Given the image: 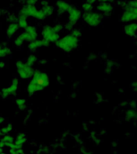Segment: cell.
I'll return each mask as SVG.
<instances>
[{
  "label": "cell",
  "mask_w": 137,
  "mask_h": 154,
  "mask_svg": "<svg viewBox=\"0 0 137 154\" xmlns=\"http://www.w3.org/2000/svg\"><path fill=\"white\" fill-rule=\"evenodd\" d=\"M18 87V80L16 78H15L12 82L11 87H9L7 88H5L2 90V97H6L9 95H13L14 93H15V91L17 89Z\"/></svg>",
  "instance_id": "obj_10"
},
{
  "label": "cell",
  "mask_w": 137,
  "mask_h": 154,
  "mask_svg": "<svg viewBox=\"0 0 137 154\" xmlns=\"http://www.w3.org/2000/svg\"><path fill=\"white\" fill-rule=\"evenodd\" d=\"M16 105L19 106V108L24 109V107H25V100L24 99H17Z\"/></svg>",
  "instance_id": "obj_21"
},
{
  "label": "cell",
  "mask_w": 137,
  "mask_h": 154,
  "mask_svg": "<svg viewBox=\"0 0 137 154\" xmlns=\"http://www.w3.org/2000/svg\"><path fill=\"white\" fill-rule=\"evenodd\" d=\"M26 17L25 15H22V14H20L19 17H18V26L19 27H22V28H26L28 25H27V20H26Z\"/></svg>",
  "instance_id": "obj_17"
},
{
  "label": "cell",
  "mask_w": 137,
  "mask_h": 154,
  "mask_svg": "<svg viewBox=\"0 0 137 154\" xmlns=\"http://www.w3.org/2000/svg\"><path fill=\"white\" fill-rule=\"evenodd\" d=\"M11 53V50H10L9 48L7 47H3L1 46V44H0V58L1 57H4L7 54H10Z\"/></svg>",
  "instance_id": "obj_18"
},
{
  "label": "cell",
  "mask_w": 137,
  "mask_h": 154,
  "mask_svg": "<svg viewBox=\"0 0 137 154\" xmlns=\"http://www.w3.org/2000/svg\"><path fill=\"white\" fill-rule=\"evenodd\" d=\"M82 18L83 20V22L87 24L88 25L96 27L102 23L104 16L98 11L97 12L91 11V12H84L82 15Z\"/></svg>",
  "instance_id": "obj_3"
},
{
  "label": "cell",
  "mask_w": 137,
  "mask_h": 154,
  "mask_svg": "<svg viewBox=\"0 0 137 154\" xmlns=\"http://www.w3.org/2000/svg\"><path fill=\"white\" fill-rule=\"evenodd\" d=\"M49 79L47 74L39 72V71H35L33 74V78L28 85V92L29 94H33L37 91L44 89L48 86Z\"/></svg>",
  "instance_id": "obj_1"
},
{
  "label": "cell",
  "mask_w": 137,
  "mask_h": 154,
  "mask_svg": "<svg viewBox=\"0 0 137 154\" xmlns=\"http://www.w3.org/2000/svg\"><path fill=\"white\" fill-rule=\"evenodd\" d=\"M69 15H68V24L75 25L79 20L82 18V12L81 10L75 6H72L71 9L68 11Z\"/></svg>",
  "instance_id": "obj_8"
},
{
  "label": "cell",
  "mask_w": 137,
  "mask_h": 154,
  "mask_svg": "<svg viewBox=\"0 0 137 154\" xmlns=\"http://www.w3.org/2000/svg\"><path fill=\"white\" fill-rule=\"evenodd\" d=\"M114 9V6L111 2L109 1H100L97 5L98 12L100 13L103 16L104 15H110Z\"/></svg>",
  "instance_id": "obj_7"
},
{
  "label": "cell",
  "mask_w": 137,
  "mask_h": 154,
  "mask_svg": "<svg viewBox=\"0 0 137 154\" xmlns=\"http://www.w3.org/2000/svg\"><path fill=\"white\" fill-rule=\"evenodd\" d=\"M125 119L127 122L137 121V109L127 108L125 112Z\"/></svg>",
  "instance_id": "obj_11"
},
{
  "label": "cell",
  "mask_w": 137,
  "mask_h": 154,
  "mask_svg": "<svg viewBox=\"0 0 137 154\" xmlns=\"http://www.w3.org/2000/svg\"><path fill=\"white\" fill-rule=\"evenodd\" d=\"M96 2L95 1H86L84 2L82 5V9L83 10L84 12H91V11H93V8H94V4Z\"/></svg>",
  "instance_id": "obj_15"
},
{
  "label": "cell",
  "mask_w": 137,
  "mask_h": 154,
  "mask_svg": "<svg viewBox=\"0 0 137 154\" xmlns=\"http://www.w3.org/2000/svg\"><path fill=\"white\" fill-rule=\"evenodd\" d=\"M3 121H4L3 118H0V124H1V122H3Z\"/></svg>",
  "instance_id": "obj_29"
},
{
  "label": "cell",
  "mask_w": 137,
  "mask_h": 154,
  "mask_svg": "<svg viewBox=\"0 0 137 154\" xmlns=\"http://www.w3.org/2000/svg\"><path fill=\"white\" fill-rule=\"evenodd\" d=\"M125 6H129V7H134V8H137V0H135V1L125 2Z\"/></svg>",
  "instance_id": "obj_24"
},
{
  "label": "cell",
  "mask_w": 137,
  "mask_h": 154,
  "mask_svg": "<svg viewBox=\"0 0 137 154\" xmlns=\"http://www.w3.org/2000/svg\"><path fill=\"white\" fill-rule=\"evenodd\" d=\"M25 142V135L24 133H20V134L17 136V140L15 142V149H21L22 146L24 144Z\"/></svg>",
  "instance_id": "obj_14"
},
{
  "label": "cell",
  "mask_w": 137,
  "mask_h": 154,
  "mask_svg": "<svg viewBox=\"0 0 137 154\" xmlns=\"http://www.w3.org/2000/svg\"><path fill=\"white\" fill-rule=\"evenodd\" d=\"M16 67L19 71V75L23 78H28L33 76L34 72L31 67H29L26 63L23 62V61H17Z\"/></svg>",
  "instance_id": "obj_5"
},
{
  "label": "cell",
  "mask_w": 137,
  "mask_h": 154,
  "mask_svg": "<svg viewBox=\"0 0 137 154\" xmlns=\"http://www.w3.org/2000/svg\"><path fill=\"white\" fill-rule=\"evenodd\" d=\"M18 28H19V26H18L17 24L13 23V24H10V25L8 26V28H7V31H6L7 36H8V37H11L12 35H14V34H15L16 31L18 30Z\"/></svg>",
  "instance_id": "obj_16"
},
{
  "label": "cell",
  "mask_w": 137,
  "mask_h": 154,
  "mask_svg": "<svg viewBox=\"0 0 137 154\" xmlns=\"http://www.w3.org/2000/svg\"><path fill=\"white\" fill-rule=\"evenodd\" d=\"M118 4L124 7V11L120 16L121 22L125 24L137 22V8L129 7L127 6H125V2H119Z\"/></svg>",
  "instance_id": "obj_4"
},
{
  "label": "cell",
  "mask_w": 137,
  "mask_h": 154,
  "mask_svg": "<svg viewBox=\"0 0 137 154\" xmlns=\"http://www.w3.org/2000/svg\"><path fill=\"white\" fill-rule=\"evenodd\" d=\"M53 30H54V32L55 33H57V34H58L59 32H61L62 31V29H63V26L60 24H56V25H54L53 27Z\"/></svg>",
  "instance_id": "obj_23"
},
{
  "label": "cell",
  "mask_w": 137,
  "mask_h": 154,
  "mask_svg": "<svg viewBox=\"0 0 137 154\" xmlns=\"http://www.w3.org/2000/svg\"><path fill=\"white\" fill-rule=\"evenodd\" d=\"M12 129V125H7L6 127L2 128L1 130H0V132H1V134H5V133H7L8 132H10Z\"/></svg>",
  "instance_id": "obj_22"
},
{
  "label": "cell",
  "mask_w": 137,
  "mask_h": 154,
  "mask_svg": "<svg viewBox=\"0 0 137 154\" xmlns=\"http://www.w3.org/2000/svg\"><path fill=\"white\" fill-rule=\"evenodd\" d=\"M0 154H2V148H0Z\"/></svg>",
  "instance_id": "obj_30"
},
{
  "label": "cell",
  "mask_w": 137,
  "mask_h": 154,
  "mask_svg": "<svg viewBox=\"0 0 137 154\" xmlns=\"http://www.w3.org/2000/svg\"><path fill=\"white\" fill-rule=\"evenodd\" d=\"M131 87L134 91H137V80H134L131 83Z\"/></svg>",
  "instance_id": "obj_26"
},
{
  "label": "cell",
  "mask_w": 137,
  "mask_h": 154,
  "mask_svg": "<svg viewBox=\"0 0 137 154\" xmlns=\"http://www.w3.org/2000/svg\"><path fill=\"white\" fill-rule=\"evenodd\" d=\"M128 106H129V108H134V109H136L137 107V104H136V101L135 100H132L128 103Z\"/></svg>",
  "instance_id": "obj_25"
},
{
  "label": "cell",
  "mask_w": 137,
  "mask_h": 154,
  "mask_svg": "<svg viewBox=\"0 0 137 154\" xmlns=\"http://www.w3.org/2000/svg\"><path fill=\"white\" fill-rule=\"evenodd\" d=\"M36 60H37V58H36L35 55H30V56H29V58L26 61V64L29 67H31V65H33Z\"/></svg>",
  "instance_id": "obj_19"
},
{
  "label": "cell",
  "mask_w": 137,
  "mask_h": 154,
  "mask_svg": "<svg viewBox=\"0 0 137 154\" xmlns=\"http://www.w3.org/2000/svg\"><path fill=\"white\" fill-rule=\"evenodd\" d=\"M57 8H58V12L60 14L62 13H66V12H68L69 10L71 9V7L73 6H71L70 4L66 3V2H64V1H58L57 3Z\"/></svg>",
  "instance_id": "obj_13"
},
{
  "label": "cell",
  "mask_w": 137,
  "mask_h": 154,
  "mask_svg": "<svg viewBox=\"0 0 137 154\" xmlns=\"http://www.w3.org/2000/svg\"><path fill=\"white\" fill-rule=\"evenodd\" d=\"M120 106H128V103L127 102H123V103H121V104H120Z\"/></svg>",
  "instance_id": "obj_27"
},
{
  "label": "cell",
  "mask_w": 137,
  "mask_h": 154,
  "mask_svg": "<svg viewBox=\"0 0 137 154\" xmlns=\"http://www.w3.org/2000/svg\"><path fill=\"white\" fill-rule=\"evenodd\" d=\"M4 65H5V63H4V62H0V68L4 67Z\"/></svg>",
  "instance_id": "obj_28"
},
{
  "label": "cell",
  "mask_w": 137,
  "mask_h": 154,
  "mask_svg": "<svg viewBox=\"0 0 137 154\" xmlns=\"http://www.w3.org/2000/svg\"><path fill=\"white\" fill-rule=\"evenodd\" d=\"M71 34H73L75 37H76L77 39H79L82 36V32L80 29H73Z\"/></svg>",
  "instance_id": "obj_20"
},
{
  "label": "cell",
  "mask_w": 137,
  "mask_h": 154,
  "mask_svg": "<svg viewBox=\"0 0 137 154\" xmlns=\"http://www.w3.org/2000/svg\"><path fill=\"white\" fill-rule=\"evenodd\" d=\"M57 45L63 50L69 52V51H72L73 50L77 48V46L79 45V39L75 37L73 34H69L63 38L59 39L57 42Z\"/></svg>",
  "instance_id": "obj_2"
},
{
  "label": "cell",
  "mask_w": 137,
  "mask_h": 154,
  "mask_svg": "<svg viewBox=\"0 0 137 154\" xmlns=\"http://www.w3.org/2000/svg\"><path fill=\"white\" fill-rule=\"evenodd\" d=\"M42 35H43L44 40L48 41V43L50 42H54L57 43V41L60 39L59 34H57L54 32V30L50 26H45L42 31Z\"/></svg>",
  "instance_id": "obj_6"
},
{
  "label": "cell",
  "mask_w": 137,
  "mask_h": 154,
  "mask_svg": "<svg viewBox=\"0 0 137 154\" xmlns=\"http://www.w3.org/2000/svg\"><path fill=\"white\" fill-rule=\"evenodd\" d=\"M125 34L128 37L137 36V22H132L129 24H125L124 26Z\"/></svg>",
  "instance_id": "obj_9"
},
{
  "label": "cell",
  "mask_w": 137,
  "mask_h": 154,
  "mask_svg": "<svg viewBox=\"0 0 137 154\" xmlns=\"http://www.w3.org/2000/svg\"><path fill=\"white\" fill-rule=\"evenodd\" d=\"M49 43L46 40H39V41H34V42H31L29 44V49L31 50H35L37 48L41 47V46H48Z\"/></svg>",
  "instance_id": "obj_12"
}]
</instances>
